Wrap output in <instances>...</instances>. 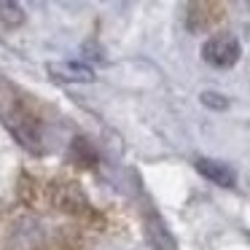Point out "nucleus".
<instances>
[{
    "label": "nucleus",
    "instance_id": "1",
    "mask_svg": "<svg viewBox=\"0 0 250 250\" xmlns=\"http://www.w3.org/2000/svg\"><path fill=\"white\" fill-rule=\"evenodd\" d=\"M239 54H242V46H239V41L234 38L231 33H218V35H212V38H207L205 46H202V60H205L207 65L218 67V70L234 67L239 60Z\"/></svg>",
    "mask_w": 250,
    "mask_h": 250
},
{
    "label": "nucleus",
    "instance_id": "3",
    "mask_svg": "<svg viewBox=\"0 0 250 250\" xmlns=\"http://www.w3.org/2000/svg\"><path fill=\"white\" fill-rule=\"evenodd\" d=\"M46 70H49V76L54 78V81H62V83H92L94 81V70L81 60L49 62Z\"/></svg>",
    "mask_w": 250,
    "mask_h": 250
},
{
    "label": "nucleus",
    "instance_id": "7",
    "mask_svg": "<svg viewBox=\"0 0 250 250\" xmlns=\"http://www.w3.org/2000/svg\"><path fill=\"white\" fill-rule=\"evenodd\" d=\"M202 103L207 105V108H215V110H223L226 108V97H223V94H215V92H205L202 94Z\"/></svg>",
    "mask_w": 250,
    "mask_h": 250
},
{
    "label": "nucleus",
    "instance_id": "4",
    "mask_svg": "<svg viewBox=\"0 0 250 250\" xmlns=\"http://www.w3.org/2000/svg\"><path fill=\"white\" fill-rule=\"evenodd\" d=\"M196 169H199V175H205L207 180H212L215 186H223V188H231L237 183V172L229 164L215 162V159H196Z\"/></svg>",
    "mask_w": 250,
    "mask_h": 250
},
{
    "label": "nucleus",
    "instance_id": "6",
    "mask_svg": "<svg viewBox=\"0 0 250 250\" xmlns=\"http://www.w3.org/2000/svg\"><path fill=\"white\" fill-rule=\"evenodd\" d=\"M0 19L11 27H17V24L24 22V8L19 3H0Z\"/></svg>",
    "mask_w": 250,
    "mask_h": 250
},
{
    "label": "nucleus",
    "instance_id": "2",
    "mask_svg": "<svg viewBox=\"0 0 250 250\" xmlns=\"http://www.w3.org/2000/svg\"><path fill=\"white\" fill-rule=\"evenodd\" d=\"M6 124L11 126V132L17 135V140L22 143L24 148H30V151H41V140H43V135H41V121L35 113H30L27 108H22V105H14L11 113H6Z\"/></svg>",
    "mask_w": 250,
    "mask_h": 250
},
{
    "label": "nucleus",
    "instance_id": "5",
    "mask_svg": "<svg viewBox=\"0 0 250 250\" xmlns=\"http://www.w3.org/2000/svg\"><path fill=\"white\" fill-rule=\"evenodd\" d=\"M223 8L218 3H194L188 8V27L191 30H207L221 19Z\"/></svg>",
    "mask_w": 250,
    "mask_h": 250
}]
</instances>
